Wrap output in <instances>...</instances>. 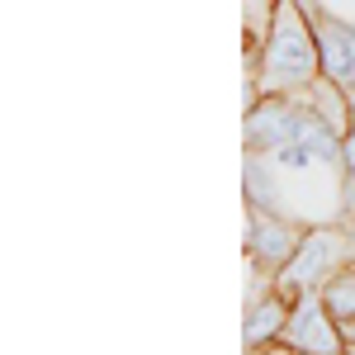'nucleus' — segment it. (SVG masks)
<instances>
[{"mask_svg": "<svg viewBox=\"0 0 355 355\" xmlns=\"http://www.w3.org/2000/svg\"><path fill=\"white\" fill-rule=\"evenodd\" d=\"M284 346L299 355H341L346 351V336H341V322L331 318V308L322 303V294H299L294 299V313L284 322Z\"/></svg>", "mask_w": 355, "mask_h": 355, "instance_id": "nucleus-4", "label": "nucleus"}, {"mask_svg": "<svg viewBox=\"0 0 355 355\" xmlns=\"http://www.w3.org/2000/svg\"><path fill=\"white\" fill-rule=\"evenodd\" d=\"M341 355H351V351H341Z\"/></svg>", "mask_w": 355, "mask_h": 355, "instance_id": "nucleus-16", "label": "nucleus"}, {"mask_svg": "<svg viewBox=\"0 0 355 355\" xmlns=\"http://www.w3.org/2000/svg\"><path fill=\"white\" fill-rule=\"evenodd\" d=\"M346 266H351V237H346V227H308L299 251H294V261L275 275V289L284 299H299V294L322 289L331 275L346 270Z\"/></svg>", "mask_w": 355, "mask_h": 355, "instance_id": "nucleus-2", "label": "nucleus"}, {"mask_svg": "<svg viewBox=\"0 0 355 355\" xmlns=\"http://www.w3.org/2000/svg\"><path fill=\"white\" fill-rule=\"evenodd\" d=\"M246 76L261 95H299L322 76L318 28L299 0H275L270 28H266L261 48H251Z\"/></svg>", "mask_w": 355, "mask_h": 355, "instance_id": "nucleus-1", "label": "nucleus"}, {"mask_svg": "<svg viewBox=\"0 0 355 355\" xmlns=\"http://www.w3.org/2000/svg\"><path fill=\"white\" fill-rule=\"evenodd\" d=\"M289 313H294V299H284L275 284L266 289V294H256V299L246 303L242 346H246V351H261V346H270V341H284V322H289Z\"/></svg>", "mask_w": 355, "mask_h": 355, "instance_id": "nucleus-7", "label": "nucleus"}, {"mask_svg": "<svg viewBox=\"0 0 355 355\" xmlns=\"http://www.w3.org/2000/svg\"><path fill=\"white\" fill-rule=\"evenodd\" d=\"M294 355H299V351H294Z\"/></svg>", "mask_w": 355, "mask_h": 355, "instance_id": "nucleus-17", "label": "nucleus"}, {"mask_svg": "<svg viewBox=\"0 0 355 355\" xmlns=\"http://www.w3.org/2000/svg\"><path fill=\"white\" fill-rule=\"evenodd\" d=\"M318 294H322V303L331 308V318H336V322H341V318H355V261L346 266V270L331 275Z\"/></svg>", "mask_w": 355, "mask_h": 355, "instance_id": "nucleus-10", "label": "nucleus"}, {"mask_svg": "<svg viewBox=\"0 0 355 355\" xmlns=\"http://www.w3.org/2000/svg\"><path fill=\"white\" fill-rule=\"evenodd\" d=\"M341 227H346V237H351V261H355V214H351V218H341Z\"/></svg>", "mask_w": 355, "mask_h": 355, "instance_id": "nucleus-14", "label": "nucleus"}, {"mask_svg": "<svg viewBox=\"0 0 355 355\" xmlns=\"http://www.w3.org/2000/svg\"><path fill=\"white\" fill-rule=\"evenodd\" d=\"M246 355H294L284 341H270V346H261V351H246Z\"/></svg>", "mask_w": 355, "mask_h": 355, "instance_id": "nucleus-13", "label": "nucleus"}, {"mask_svg": "<svg viewBox=\"0 0 355 355\" xmlns=\"http://www.w3.org/2000/svg\"><path fill=\"white\" fill-rule=\"evenodd\" d=\"M318 53H322V76L336 81L341 90H355V24H341L322 15L318 19Z\"/></svg>", "mask_w": 355, "mask_h": 355, "instance_id": "nucleus-6", "label": "nucleus"}, {"mask_svg": "<svg viewBox=\"0 0 355 355\" xmlns=\"http://www.w3.org/2000/svg\"><path fill=\"white\" fill-rule=\"evenodd\" d=\"M294 100H299V105H308V110L318 114V119H322V123H327L336 137H346V133L355 128V114H351L346 90H341L336 81H327V76H318V81L308 85V90H299Z\"/></svg>", "mask_w": 355, "mask_h": 355, "instance_id": "nucleus-8", "label": "nucleus"}, {"mask_svg": "<svg viewBox=\"0 0 355 355\" xmlns=\"http://www.w3.org/2000/svg\"><path fill=\"white\" fill-rule=\"evenodd\" d=\"M270 162H275V171H279V175H284V171H289V175H299V171H308V166L318 162V157H313V152L303 147L299 137H294V142L275 147V152H270Z\"/></svg>", "mask_w": 355, "mask_h": 355, "instance_id": "nucleus-11", "label": "nucleus"}, {"mask_svg": "<svg viewBox=\"0 0 355 355\" xmlns=\"http://www.w3.org/2000/svg\"><path fill=\"white\" fill-rule=\"evenodd\" d=\"M299 128V100L294 95H261L246 110V157H270L275 147L294 142Z\"/></svg>", "mask_w": 355, "mask_h": 355, "instance_id": "nucleus-5", "label": "nucleus"}, {"mask_svg": "<svg viewBox=\"0 0 355 355\" xmlns=\"http://www.w3.org/2000/svg\"><path fill=\"white\" fill-rule=\"evenodd\" d=\"M279 171H275L270 157H246V204L251 209H261V214H284L279 204Z\"/></svg>", "mask_w": 355, "mask_h": 355, "instance_id": "nucleus-9", "label": "nucleus"}, {"mask_svg": "<svg viewBox=\"0 0 355 355\" xmlns=\"http://www.w3.org/2000/svg\"><path fill=\"white\" fill-rule=\"evenodd\" d=\"M346 351H351V355H355V346H346Z\"/></svg>", "mask_w": 355, "mask_h": 355, "instance_id": "nucleus-15", "label": "nucleus"}, {"mask_svg": "<svg viewBox=\"0 0 355 355\" xmlns=\"http://www.w3.org/2000/svg\"><path fill=\"white\" fill-rule=\"evenodd\" d=\"M341 175H351V180H355V128L341 137Z\"/></svg>", "mask_w": 355, "mask_h": 355, "instance_id": "nucleus-12", "label": "nucleus"}, {"mask_svg": "<svg viewBox=\"0 0 355 355\" xmlns=\"http://www.w3.org/2000/svg\"><path fill=\"white\" fill-rule=\"evenodd\" d=\"M303 232H308V227L294 223V218H284V214H261V209H251V218H246V256H251V266L266 275V279H275V275L294 261Z\"/></svg>", "mask_w": 355, "mask_h": 355, "instance_id": "nucleus-3", "label": "nucleus"}]
</instances>
